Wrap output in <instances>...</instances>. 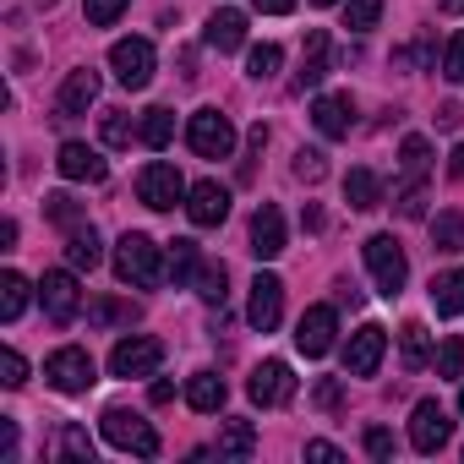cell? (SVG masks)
<instances>
[{
    "label": "cell",
    "mask_w": 464,
    "mask_h": 464,
    "mask_svg": "<svg viewBox=\"0 0 464 464\" xmlns=\"http://www.w3.org/2000/svg\"><path fill=\"white\" fill-rule=\"evenodd\" d=\"M115 274L137 290H159L169 279V257L159 252V241L137 236V229H126V236L115 241Z\"/></svg>",
    "instance_id": "cell-1"
},
{
    "label": "cell",
    "mask_w": 464,
    "mask_h": 464,
    "mask_svg": "<svg viewBox=\"0 0 464 464\" xmlns=\"http://www.w3.org/2000/svg\"><path fill=\"white\" fill-rule=\"evenodd\" d=\"M99 431H104V442L110 448H121V453H137V459H159V431L137 415V410H121V404H110L104 415H99Z\"/></svg>",
    "instance_id": "cell-2"
},
{
    "label": "cell",
    "mask_w": 464,
    "mask_h": 464,
    "mask_svg": "<svg viewBox=\"0 0 464 464\" xmlns=\"http://www.w3.org/2000/svg\"><path fill=\"white\" fill-rule=\"evenodd\" d=\"M366 268H372V285H377V295H399L404 290V279H410V257H404V246L393 241V236H372L366 246Z\"/></svg>",
    "instance_id": "cell-3"
},
{
    "label": "cell",
    "mask_w": 464,
    "mask_h": 464,
    "mask_svg": "<svg viewBox=\"0 0 464 464\" xmlns=\"http://www.w3.org/2000/svg\"><path fill=\"white\" fill-rule=\"evenodd\" d=\"M186 142H191L197 159H229L236 153V126H229V115H218V110H197L186 121Z\"/></svg>",
    "instance_id": "cell-4"
},
{
    "label": "cell",
    "mask_w": 464,
    "mask_h": 464,
    "mask_svg": "<svg viewBox=\"0 0 464 464\" xmlns=\"http://www.w3.org/2000/svg\"><path fill=\"white\" fill-rule=\"evenodd\" d=\"M44 382H50L55 393H88V388L99 382V372H93V355H88V350H77V344L55 350V355L44 361Z\"/></svg>",
    "instance_id": "cell-5"
},
{
    "label": "cell",
    "mask_w": 464,
    "mask_h": 464,
    "mask_svg": "<svg viewBox=\"0 0 464 464\" xmlns=\"http://www.w3.org/2000/svg\"><path fill=\"white\" fill-rule=\"evenodd\" d=\"M186 191H191V186H186V180H180V169H175V164H164V159L142 164V175H137V197H142L153 213H169Z\"/></svg>",
    "instance_id": "cell-6"
},
{
    "label": "cell",
    "mask_w": 464,
    "mask_h": 464,
    "mask_svg": "<svg viewBox=\"0 0 464 464\" xmlns=\"http://www.w3.org/2000/svg\"><path fill=\"white\" fill-rule=\"evenodd\" d=\"M110 72H115V82L121 88H148L153 82V44L148 39H121L115 50H110Z\"/></svg>",
    "instance_id": "cell-7"
},
{
    "label": "cell",
    "mask_w": 464,
    "mask_h": 464,
    "mask_svg": "<svg viewBox=\"0 0 464 464\" xmlns=\"http://www.w3.org/2000/svg\"><path fill=\"white\" fill-rule=\"evenodd\" d=\"M159 361H164V344L148 339V334H131V339H121V344L110 350V372H115V377H153Z\"/></svg>",
    "instance_id": "cell-8"
},
{
    "label": "cell",
    "mask_w": 464,
    "mask_h": 464,
    "mask_svg": "<svg viewBox=\"0 0 464 464\" xmlns=\"http://www.w3.org/2000/svg\"><path fill=\"white\" fill-rule=\"evenodd\" d=\"M334 334H339L334 306H306V312H301V323H295V350H301L306 361H317V355H328V350H334Z\"/></svg>",
    "instance_id": "cell-9"
},
{
    "label": "cell",
    "mask_w": 464,
    "mask_h": 464,
    "mask_svg": "<svg viewBox=\"0 0 464 464\" xmlns=\"http://www.w3.org/2000/svg\"><path fill=\"white\" fill-rule=\"evenodd\" d=\"M382 350H388V328L361 323V328L350 334V344H344V372H350V377H372V372L382 366Z\"/></svg>",
    "instance_id": "cell-10"
},
{
    "label": "cell",
    "mask_w": 464,
    "mask_h": 464,
    "mask_svg": "<svg viewBox=\"0 0 464 464\" xmlns=\"http://www.w3.org/2000/svg\"><path fill=\"white\" fill-rule=\"evenodd\" d=\"M448 437H453L448 410H442L437 399H420V404H415V415H410V448H415V453H437Z\"/></svg>",
    "instance_id": "cell-11"
},
{
    "label": "cell",
    "mask_w": 464,
    "mask_h": 464,
    "mask_svg": "<svg viewBox=\"0 0 464 464\" xmlns=\"http://www.w3.org/2000/svg\"><path fill=\"white\" fill-rule=\"evenodd\" d=\"M279 317H285V285H279L274 274H257V279H252V301H246V323H252L257 334H274Z\"/></svg>",
    "instance_id": "cell-12"
},
{
    "label": "cell",
    "mask_w": 464,
    "mask_h": 464,
    "mask_svg": "<svg viewBox=\"0 0 464 464\" xmlns=\"http://www.w3.org/2000/svg\"><path fill=\"white\" fill-rule=\"evenodd\" d=\"M39 301H44V317H50V323H72V317H77V306H82L77 274H66V268L44 274V285H39Z\"/></svg>",
    "instance_id": "cell-13"
},
{
    "label": "cell",
    "mask_w": 464,
    "mask_h": 464,
    "mask_svg": "<svg viewBox=\"0 0 464 464\" xmlns=\"http://www.w3.org/2000/svg\"><path fill=\"white\" fill-rule=\"evenodd\" d=\"M186 213H191L197 229H213V224L229 218V191H224L218 180H197V186L186 191Z\"/></svg>",
    "instance_id": "cell-14"
},
{
    "label": "cell",
    "mask_w": 464,
    "mask_h": 464,
    "mask_svg": "<svg viewBox=\"0 0 464 464\" xmlns=\"http://www.w3.org/2000/svg\"><path fill=\"white\" fill-rule=\"evenodd\" d=\"M312 126H317L328 142L350 137V126H355V99H350V93H323V99L312 104Z\"/></svg>",
    "instance_id": "cell-15"
},
{
    "label": "cell",
    "mask_w": 464,
    "mask_h": 464,
    "mask_svg": "<svg viewBox=\"0 0 464 464\" xmlns=\"http://www.w3.org/2000/svg\"><path fill=\"white\" fill-rule=\"evenodd\" d=\"M246 393H252V404H290L295 377H290V366H285V361H263V366L252 372Z\"/></svg>",
    "instance_id": "cell-16"
},
{
    "label": "cell",
    "mask_w": 464,
    "mask_h": 464,
    "mask_svg": "<svg viewBox=\"0 0 464 464\" xmlns=\"http://www.w3.org/2000/svg\"><path fill=\"white\" fill-rule=\"evenodd\" d=\"M279 252H285V213H279L274 202H263V208L252 213V257L274 263Z\"/></svg>",
    "instance_id": "cell-17"
},
{
    "label": "cell",
    "mask_w": 464,
    "mask_h": 464,
    "mask_svg": "<svg viewBox=\"0 0 464 464\" xmlns=\"http://www.w3.org/2000/svg\"><path fill=\"white\" fill-rule=\"evenodd\" d=\"M55 169H61L66 180H93V186L110 175V164H104V159H99L88 142H61V153H55Z\"/></svg>",
    "instance_id": "cell-18"
},
{
    "label": "cell",
    "mask_w": 464,
    "mask_h": 464,
    "mask_svg": "<svg viewBox=\"0 0 464 464\" xmlns=\"http://www.w3.org/2000/svg\"><path fill=\"white\" fill-rule=\"evenodd\" d=\"M99 99V72H72L66 82H61V99H55V110H61V121H72V115H88V104Z\"/></svg>",
    "instance_id": "cell-19"
},
{
    "label": "cell",
    "mask_w": 464,
    "mask_h": 464,
    "mask_svg": "<svg viewBox=\"0 0 464 464\" xmlns=\"http://www.w3.org/2000/svg\"><path fill=\"white\" fill-rule=\"evenodd\" d=\"M202 39H208V50H218V55H236V50L246 44V17H241V12H213Z\"/></svg>",
    "instance_id": "cell-20"
},
{
    "label": "cell",
    "mask_w": 464,
    "mask_h": 464,
    "mask_svg": "<svg viewBox=\"0 0 464 464\" xmlns=\"http://www.w3.org/2000/svg\"><path fill=\"white\" fill-rule=\"evenodd\" d=\"M328 77V34L323 28H312L306 34V50H301V72H295V88L306 93V88H317Z\"/></svg>",
    "instance_id": "cell-21"
},
{
    "label": "cell",
    "mask_w": 464,
    "mask_h": 464,
    "mask_svg": "<svg viewBox=\"0 0 464 464\" xmlns=\"http://www.w3.org/2000/svg\"><path fill=\"white\" fill-rule=\"evenodd\" d=\"M186 404H191L197 415L224 410V377H218V372H191V377H186Z\"/></svg>",
    "instance_id": "cell-22"
},
{
    "label": "cell",
    "mask_w": 464,
    "mask_h": 464,
    "mask_svg": "<svg viewBox=\"0 0 464 464\" xmlns=\"http://www.w3.org/2000/svg\"><path fill=\"white\" fill-rule=\"evenodd\" d=\"M213 453H218V459H252V453H257V426H252V420H224Z\"/></svg>",
    "instance_id": "cell-23"
},
{
    "label": "cell",
    "mask_w": 464,
    "mask_h": 464,
    "mask_svg": "<svg viewBox=\"0 0 464 464\" xmlns=\"http://www.w3.org/2000/svg\"><path fill=\"white\" fill-rule=\"evenodd\" d=\"M344 202H350L355 213L382 208V180H377L372 169H350V175H344Z\"/></svg>",
    "instance_id": "cell-24"
},
{
    "label": "cell",
    "mask_w": 464,
    "mask_h": 464,
    "mask_svg": "<svg viewBox=\"0 0 464 464\" xmlns=\"http://www.w3.org/2000/svg\"><path fill=\"white\" fill-rule=\"evenodd\" d=\"M431 306H437V317H459L464 312V268L431 279Z\"/></svg>",
    "instance_id": "cell-25"
},
{
    "label": "cell",
    "mask_w": 464,
    "mask_h": 464,
    "mask_svg": "<svg viewBox=\"0 0 464 464\" xmlns=\"http://www.w3.org/2000/svg\"><path fill=\"white\" fill-rule=\"evenodd\" d=\"M99 257H104V246H99V236H93V224H82V229H66V263L82 274V268H99Z\"/></svg>",
    "instance_id": "cell-26"
},
{
    "label": "cell",
    "mask_w": 464,
    "mask_h": 464,
    "mask_svg": "<svg viewBox=\"0 0 464 464\" xmlns=\"http://www.w3.org/2000/svg\"><path fill=\"white\" fill-rule=\"evenodd\" d=\"M426 355H431V334H426V323H404V328H399V361H404V372H420Z\"/></svg>",
    "instance_id": "cell-27"
},
{
    "label": "cell",
    "mask_w": 464,
    "mask_h": 464,
    "mask_svg": "<svg viewBox=\"0 0 464 464\" xmlns=\"http://www.w3.org/2000/svg\"><path fill=\"white\" fill-rule=\"evenodd\" d=\"M431 246H437V252H448V257H453V252H464V213H459V208H448V213H437V218H431Z\"/></svg>",
    "instance_id": "cell-28"
},
{
    "label": "cell",
    "mask_w": 464,
    "mask_h": 464,
    "mask_svg": "<svg viewBox=\"0 0 464 464\" xmlns=\"http://www.w3.org/2000/svg\"><path fill=\"white\" fill-rule=\"evenodd\" d=\"M137 137L159 153V148H169V137H175V110H164V104H153L148 115H142V126H137Z\"/></svg>",
    "instance_id": "cell-29"
},
{
    "label": "cell",
    "mask_w": 464,
    "mask_h": 464,
    "mask_svg": "<svg viewBox=\"0 0 464 464\" xmlns=\"http://www.w3.org/2000/svg\"><path fill=\"white\" fill-rule=\"evenodd\" d=\"M399 169H404V180H426V169H431L426 137H404V142H399Z\"/></svg>",
    "instance_id": "cell-30"
},
{
    "label": "cell",
    "mask_w": 464,
    "mask_h": 464,
    "mask_svg": "<svg viewBox=\"0 0 464 464\" xmlns=\"http://www.w3.org/2000/svg\"><path fill=\"white\" fill-rule=\"evenodd\" d=\"M197 295H202L208 306H224V295H229V268H224V263H202V268H197Z\"/></svg>",
    "instance_id": "cell-31"
},
{
    "label": "cell",
    "mask_w": 464,
    "mask_h": 464,
    "mask_svg": "<svg viewBox=\"0 0 464 464\" xmlns=\"http://www.w3.org/2000/svg\"><path fill=\"white\" fill-rule=\"evenodd\" d=\"M88 323L93 328H131L137 323V306L131 301H93L88 306Z\"/></svg>",
    "instance_id": "cell-32"
},
{
    "label": "cell",
    "mask_w": 464,
    "mask_h": 464,
    "mask_svg": "<svg viewBox=\"0 0 464 464\" xmlns=\"http://www.w3.org/2000/svg\"><path fill=\"white\" fill-rule=\"evenodd\" d=\"M23 306H28V279H23V274H0V317L17 323Z\"/></svg>",
    "instance_id": "cell-33"
},
{
    "label": "cell",
    "mask_w": 464,
    "mask_h": 464,
    "mask_svg": "<svg viewBox=\"0 0 464 464\" xmlns=\"http://www.w3.org/2000/svg\"><path fill=\"white\" fill-rule=\"evenodd\" d=\"M197 268H202L197 241H169V279H175V285H191V279H197Z\"/></svg>",
    "instance_id": "cell-34"
},
{
    "label": "cell",
    "mask_w": 464,
    "mask_h": 464,
    "mask_svg": "<svg viewBox=\"0 0 464 464\" xmlns=\"http://www.w3.org/2000/svg\"><path fill=\"white\" fill-rule=\"evenodd\" d=\"M44 213L61 224V229H82L88 224V213H82V202L77 197H66V191H55V197H44Z\"/></svg>",
    "instance_id": "cell-35"
},
{
    "label": "cell",
    "mask_w": 464,
    "mask_h": 464,
    "mask_svg": "<svg viewBox=\"0 0 464 464\" xmlns=\"http://www.w3.org/2000/svg\"><path fill=\"white\" fill-rule=\"evenodd\" d=\"M55 453H61V459H82V464H93V437H88L82 426H61Z\"/></svg>",
    "instance_id": "cell-36"
},
{
    "label": "cell",
    "mask_w": 464,
    "mask_h": 464,
    "mask_svg": "<svg viewBox=\"0 0 464 464\" xmlns=\"http://www.w3.org/2000/svg\"><path fill=\"white\" fill-rule=\"evenodd\" d=\"M377 17H382V0H344V28L350 34L377 28Z\"/></svg>",
    "instance_id": "cell-37"
},
{
    "label": "cell",
    "mask_w": 464,
    "mask_h": 464,
    "mask_svg": "<svg viewBox=\"0 0 464 464\" xmlns=\"http://www.w3.org/2000/svg\"><path fill=\"white\" fill-rule=\"evenodd\" d=\"M279 66H285V50H279V44H257V50L246 55V72H252L257 82H268V77H279Z\"/></svg>",
    "instance_id": "cell-38"
},
{
    "label": "cell",
    "mask_w": 464,
    "mask_h": 464,
    "mask_svg": "<svg viewBox=\"0 0 464 464\" xmlns=\"http://www.w3.org/2000/svg\"><path fill=\"white\" fill-rule=\"evenodd\" d=\"M437 377L464 382V339H459V334H453V339H442V350H437Z\"/></svg>",
    "instance_id": "cell-39"
},
{
    "label": "cell",
    "mask_w": 464,
    "mask_h": 464,
    "mask_svg": "<svg viewBox=\"0 0 464 464\" xmlns=\"http://www.w3.org/2000/svg\"><path fill=\"white\" fill-rule=\"evenodd\" d=\"M99 131H104L110 148H131V121H126V110H104V115H99Z\"/></svg>",
    "instance_id": "cell-40"
},
{
    "label": "cell",
    "mask_w": 464,
    "mask_h": 464,
    "mask_svg": "<svg viewBox=\"0 0 464 464\" xmlns=\"http://www.w3.org/2000/svg\"><path fill=\"white\" fill-rule=\"evenodd\" d=\"M323 175H328V153H317V148H301V153H295V180L317 186Z\"/></svg>",
    "instance_id": "cell-41"
},
{
    "label": "cell",
    "mask_w": 464,
    "mask_h": 464,
    "mask_svg": "<svg viewBox=\"0 0 464 464\" xmlns=\"http://www.w3.org/2000/svg\"><path fill=\"white\" fill-rule=\"evenodd\" d=\"M126 6H131V0H88V23L93 28H110V23H121Z\"/></svg>",
    "instance_id": "cell-42"
},
{
    "label": "cell",
    "mask_w": 464,
    "mask_h": 464,
    "mask_svg": "<svg viewBox=\"0 0 464 464\" xmlns=\"http://www.w3.org/2000/svg\"><path fill=\"white\" fill-rule=\"evenodd\" d=\"M0 382H6V388H23L28 382V361L17 350H0Z\"/></svg>",
    "instance_id": "cell-43"
},
{
    "label": "cell",
    "mask_w": 464,
    "mask_h": 464,
    "mask_svg": "<svg viewBox=\"0 0 464 464\" xmlns=\"http://www.w3.org/2000/svg\"><path fill=\"white\" fill-rule=\"evenodd\" d=\"M263 148H268V126L257 121V126L246 131V164H241V180H252V169H257V159H263Z\"/></svg>",
    "instance_id": "cell-44"
},
{
    "label": "cell",
    "mask_w": 464,
    "mask_h": 464,
    "mask_svg": "<svg viewBox=\"0 0 464 464\" xmlns=\"http://www.w3.org/2000/svg\"><path fill=\"white\" fill-rule=\"evenodd\" d=\"M399 213H404V218H426V186H420V180H404V191H399Z\"/></svg>",
    "instance_id": "cell-45"
},
{
    "label": "cell",
    "mask_w": 464,
    "mask_h": 464,
    "mask_svg": "<svg viewBox=\"0 0 464 464\" xmlns=\"http://www.w3.org/2000/svg\"><path fill=\"white\" fill-rule=\"evenodd\" d=\"M442 77L448 82H464V34L448 39V55H442Z\"/></svg>",
    "instance_id": "cell-46"
},
{
    "label": "cell",
    "mask_w": 464,
    "mask_h": 464,
    "mask_svg": "<svg viewBox=\"0 0 464 464\" xmlns=\"http://www.w3.org/2000/svg\"><path fill=\"white\" fill-rule=\"evenodd\" d=\"M366 453H372V459H393V431L372 426V431H366Z\"/></svg>",
    "instance_id": "cell-47"
},
{
    "label": "cell",
    "mask_w": 464,
    "mask_h": 464,
    "mask_svg": "<svg viewBox=\"0 0 464 464\" xmlns=\"http://www.w3.org/2000/svg\"><path fill=\"white\" fill-rule=\"evenodd\" d=\"M339 399H344L339 377H323V382H317V404H323V410H339Z\"/></svg>",
    "instance_id": "cell-48"
},
{
    "label": "cell",
    "mask_w": 464,
    "mask_h": 464,
    "mask_svg": "<svg viewBox=\"0 0 464 464\" xmlns=\"http://www.w3.org/2000/svg\"><path fill=\"white\" fill-rule=\"evenodd\" d=\"M12 453H17V420L0 415V459H12Z\"/></svg>",
    "instance_id": "cell-49"
},
{
    "label": "cell",
    "mask_w": 464,
    "mask_h": 464,
    "mask_svg": "<svg viewBox=\"0 0 464 464\" xmlns=\"http://www.w3.org/2000/svg\"><path fill=\"white\" fill-rule=\"evenodd\" d=\"M306 459H317V464H339L344 453H339L334 442H306Z\"/></svg>",
    "instance_id": "cell-50"
},
{
    "label": "cell",
    "mask_w": 464,
    "mask_h": 464,
    "mask_svg": "<svg viewBox=\"0 0 464 464\" xmlns=\"http://www.w3.org/2000/svg\"><path fill=\"white\" fill-rule=\"evenodd\" d=\"M257 12H268V17H285V12H295V0H252Z\"/></svg>",
    "instance_id": "cell-51"
},
{
    "label": "cell",
    "mask_w": 464,
    "mask_h": 464,
    "mask_svg": "<svg viewBox=\"0 0 464 464\" xmlns=\"http://www.w3.org/2000/svg\"><path fill=\"white\" fill-rule=\"evenodd\" d=\"M148 399H153V404H169V399H175V382H164V377H159V382L148 388Z\"/></svg>",
    "instance_id": "cell-52"
},
{
    "label": "cell",
    "mask_w": 464,
    "mask_h": 464,
    "mask_svg": "<svg viewBox=\"0 0 464 464\" xmlns=\"http://www.w3.org/2000/svg\"><path fill=\"white\" fill-rule=\"evenodd\" d=\"M437 126L453 131V126H459V104H442V110H437Z\"/></svg>",
    "instance_id": "cell-53"
},
{
    "label": "cell",
    "mask_w": 464,
    "mask_h": 464,
    "mask_svg": "<svg viewBox=\"0 0 464 464\" xmlns=\"http://www.w3.org/2000/svg\"><path fill=\"white\" fill-rule=\"evenodd\" d=\"M448 175H453V180H464V142L448 153Z\"/></svg>",
    "instance_id": "cell-54"
},
{
    "label": "cell",
    "mask_w": 464,
    "mask_h": 464,
    "mask_svg": "<svg viewBox=\"0 0 464 464\" xmlns=\"http://www.w3.org/2000/svg\"><path fill=\"white\" fill-rule=\"evenodd\" d=\"M301 224H306V229H323V208H312V202H306V213H301Z\"/></svg>",
    "instance_id": "cell-55"
},
{
    "label": "cell",
    "mask_w": 464,
    "mask_h": 464,
    "mask_svg": "<svg viewBox=\"0 0 464 464\" xmlns=\"http://www.w3.org/2000/svg\"><path fill=\"white\" fill-rule=\"evenodd\" d=\"M437 6H442L448 17H459V12H464V0H437Z\"/></svg>",
    "instance_id": "cell-56"
},
{
    "label": "cell",
    "mask_w": 464,
    "mask_h": 464,
    "mask_svg": "<svg viewBox=\"0 0 464 464\" xmlns=\"http://www.w3.org/2000/svg\"><path fill=\"white\" fill-rule=\"evenodd\" d=\"M312 6H334V0H312Z\"/></svg>",
    "instance_id": "cell-57"
},
{
    "label": "cell",
    "mask_w": 464,
    "mask_h": 464,
    "mask_svg": "<svg viewBox=\"0 0 464 464\" xmlns=\"http://www.w3.org/2000/svg\"><path fill=\"white\" fill-rule=\"evenodd\" d=\"M459 410H464V388H459Z\"/></svg>",
    "instance_id": "cell-58"
},
{
    "label": "cell",
    "mask_w": 464,
    "mask_h": 464,
    "mask_svg": "<svg viewBox=\"0 0 464 464\" xmlns=\"http://www.w3.org/2000/svg\"><path fill=\"white\" fill-rule=\"evenodd\" d=\"M44 6H55V0H44Z\"/></svg>",
    "instance_id": "cell-59"
}]
</instances>
